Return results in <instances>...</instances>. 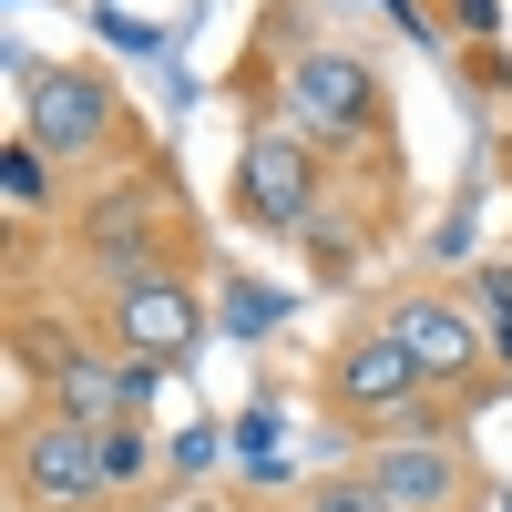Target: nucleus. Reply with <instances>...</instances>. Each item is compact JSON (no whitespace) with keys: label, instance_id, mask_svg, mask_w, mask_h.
<instances>
[{"label":"nucleus","instance_id":"obj_11","mask_svg":"<svg viewBox=\"0 0 512 512\" xmlns=\"http://www.w3.org/2000/svg\"><path fill=\"white\" fill-rule=\"evenodd\" d=\"M246 512H297V492H287V502H277V492H246Z\"/></svg>","mask_w":512,"mask_h":512},{"label":"nucleus","instance_id":"obj_5","mask_svg":"<svg viewBox=\"0 0 512 512\" xmlns=\"http://www.w3.org/2000/svg\"><path fill=\"white\" fill-rule=\"evenodd\" d=\"M308 390H318V410H328L349 441H379V431H400V420L431 400V379L410 369V349H400V338L369 318V297H359V308L338 318V338L318 349Z\"/></svg>","mask_w":512,"mask_h":512},{"label":"nucleus","instance_id":"obj_1","mask_svg":"<svg viewBox=\"0 0 512 512\" xmlns=\"http://www.w3.org/2000/svg\"><path fill=\"white\" fill-rule=\"evenodd\" d=\"M226 103L246 123H287V134H308L338 175H410L390 72H379L359 41H338L328 21H308V0H267V11H256L246 52L226 72Z\"/></svg>","mask_w":512,"mask_h":512},{"label":"nucleus","instance_id":"obj_10","mask_svg":"<svg viewBox=\"0 0 512 512\" xmlns=\"http://www.w3.org/2000/svg\"><path fill=\"white\" fill-rule=\"evenodd\" d=\"M297 512H400V502H390V492H379L359 461H349V472H318L308 492H297Z\"/></svg>","mask_w":512,"mask_h":512},{"label":"nucleus","instance_id":"obj_7","mask_svg":"<svg viewBox=\"0 0 512 512\" xmlns=\"http://www.w3.org/2000/svg\"><path fill=\"white\" fill-rule=\"evenodd\" d=\"M369 318L410 349V369L431 379L441 400H461V410H482V400H502V369H492V338H482V318L461 308L451 287H379L369 297Z\"/></svg>","mask_w":512,"mask_h":512},{"label":"nucleus","instance_id":"obj_4","mask_svg":"<svg viewBox=\"0 0 512 512\" xmlns=\"http://www.w3.org/2000/svg\"><path fill=\"white\" fill-rule=\"evenodd\" d=\"M328 195H338V164L308 134H287V123H246L236 134V154H226V226L236 236L308 246L318 216H328Z\"/></svg>","mask_w":512,"mask_h":512},{"label":"nucleus","instance_id":"obj_9","mask_svg":"<svg viewBox=\"0 0 512 512\" xmlns=\"http://www.w3.org/2000/svg\"><path fill=\"white\" fill-rule=\"evenodd\" d=\"M359 472L400 512H492V472L472 441H359Z\"/></svg>","mask_w":512,"mask_h":512},{"label":"nucleus","instance_id":"obj_8","mask_svg":"<svg viewBox=\"0 0 512 512\" xmlns=\"http://www.w3.org/2000/svg\"><path fill=\"white\" fill-rule=\"evenodd\" d=\"M62 287H72V308L93 318V338L113 359H134L144 379L195 369V349H205V287L195 277H144V287H82V277H62Z\"/></svg>","mask_w":512,"mask_h":512},{"label":"nucleus","instance_id":"obj_13","mask_svg":"<svg viewBox=\"0 0 512 512\" xmlns=\"http://www.w3.org/2000/svg\"><path fill=\"white\" fill-rule=\"evenodd\" d=\"M502 175H512V134H502Z\"/></svg>","mask_w":512,"mask_h":512},{"label":"nucleus","instance_id":"obj_12","mask_svg":"<svg viewBox=\"0 0 512 512\" xmlns=\"http://www.w3.org/2000/svg\"><path fill=\"white\" fill-rule=\"evenodd\" d=\"M31 512H41V502H31ZM82 512H113V502H82Z\"/></svg>","mask_w":512,"mask_h":512},{"label":"nucleus","instance_id":"obj_3","mask_svg":"<svg viewBox=\"0 0 512 512\" xmlns=\"http://www.w3.org/2000/svg\"><path fill=\"white\" fill-rule=\"evenodd\" d=\"M11 134L41 144L72 185H93V175H113V164H134L154 144L144 113H134V93L113 82V62H82V52L72 62L11 52Z\"/></svg>","mask_w":512,"mask_h":512},{"label":"nucleus","instance_id":"obj_6","mask_svg":"<svg viewBox=\"0 0 512 512\" xmlns=\"http://www.w3.org/2000/svg\"><path fill=\"white\" fill-rule=\"evenodd\" d=\"M0 482H11V512H82V502H113V461L93 420L52 410L41 390H11V441H0Z\"/></svg>","mask_w":512,"mask_h":512},{"label":"nucleus","instance_id":"obj_2","mask_svg":"<svg viewBox=\"0 0 512 512\" xmlns=\"http://www.w3.org/2000/svg\"><path fill=\"white\" fill-rule=\"evenodd\" d=\"M52 246H62V277H82V287H144V277H205L216 267V226L185 195L164 144H144L134 164H113L93 185H72V216Z\"/></svg>","mask_w":512,"mask_h":512}]
</instances>
